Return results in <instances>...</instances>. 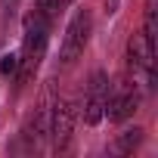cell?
Masks as SVG:
<instances>
[{
  "mask_svg": "<svg viewBox=\"0 0 158 158\" xmlns=\"http://www.w3.org/2000/svg\"><path fill=\"white\" fill-rule=\"evenodd\" d=\"M47 40H50V19L40 10L28 13L25 16V34H22V53H19V71H16L19 87H25L34 77V71H37V65L44 59Z\"/></svg>",
  "mask_w": 158,
  "mask_h": 158,
  "instance_id": "1",
  "label": "cell"
},
{
  "mask_svg": "<svg viewBox=\"0 0 158 158\" xmlns=\"http://www.w3.org/2000/svg\"><path fill=\"white\" fill-rule=\"evenodd\" d=\"M71 130H74V115L65 96H56V90L50 87V124H47V136L53 139L56 152H65L71 143Z\"/></svg>",
  "mask_w": 158,
  "mask_h": 158,
  "instance_id": "2",
  "label": "cell"
},
{
  "mask_svg": "<svg viewBox=\"0 0 158 158\" xmlns=\"http://www.w3.org/2000/svg\"><path fill=\"white\" fill-rule=\"evenodd\" d=\"M90 31H93V19L87 10H77L65 28V37H62V50H59V59L65 65H71L77 56L87 50V40H90Z\"/></svg>",
  "mask_w": 158,
  "mask_h": 158,
  "instance_id": "3",
  "label": "cell"
},
{
  "mask_svg": "<svg viewBox=\"0 0 158 158\" xmlns=\"http://www.w3.org/2000/svg\"><path fill=\"white\" fill-rule=\"evenodd\" d=\"M136 106H139V90H136L133 81H118L115 87H109V96H106V115H109V121H115V124L127 121L136 112Z\"/></svg>",
  "mask_w": 158,
  "mask_h": 158,
  "instance_id": "4",
  "label": "cell"
},
{
  "mask_svg": "<svg viewBox=\"0 0 158 158\" xmlns=\"http://www.w3.org/2000/svg\"><path fill=\"white\" fill-rule=\"evenodd\" d=\"M106 96H109V74L106 71H93L90 84L84 90V109H81L87 124H99L106 118Z\"/></svg>",
  "mask_w": 158,
  "mask_h": 158,
  "instance_id": "5",
  "label": "cell"
},
{
  "mask_svg": "<svg viewBox=\"0 0 158 158\" xmlns=\"http://www.w3.org/2000/svg\"><path fill=\"white\" fill-rule=\"evenodd\" d=\"M127 68L130 71H143L146 81L155 84V47H152V40L143 31L127 40Z\"/></svg>",
  "mask_w": 158,
  "mask_h": 158,
  "instance_id": "6",
  "label": "cell"
},
{
  "mask_svg": "<svg viewBox=\"0 0 158 158\" xmlns=\"http://www.w3.org/2000/svg\"><path fill=\"white\" fill-rule=\"evenodd\" d=\"M139 143H143V127H127V130H121V133H118V139H115V152L130 155Z\"/></svg>",
  "mask_w": 158,
  "mask_h": 158,
  "instance_id": "7",
  "label": "cell"
},
{
  "mask_svg": "<svg viewBox=\"0 0 158 158\" xmlns=\"http://www.w3.org/2000/svg\"><path fill=\"white\" fill-rule=\"evenodd\" d=\"M68 3H71V0H37V6H34V10H40L47 19H53V16H56L62 6H68Z\"/></svg>",
  "mask_w": 158,
  "mask_h": 158,
  "instance_id": "8",
  "label": "cell"
},
{
  "mask_svg": "<svg viewBox=\"0 0 158 158\" xmlns=\"http://www.w3.org/2000/svg\"><path fill=\"white\" fill-rule=\"evenodd\" d=\"M0 71L3 74H16L19 71V53H6L3 59H0Z\"/></svg>",
  "mask_w": 158,
  "mask_h": 158,
  "instance_id": "9",
  "label": "cell"
},
{
  "mask_svg": "<svg viewBox=\"0 0 158 158\" xmlns=\"http://www.w3.org/2000/svg\"><path fill=\"white\" fill-rule=\"evenodd\" d=\"M6 3H13V0H6Z\"/></svg>",
  "mask_w": 158,
  "mask_h": 158,
  "instance_id": "10",
  "label": "cell"
}]
</instances>
